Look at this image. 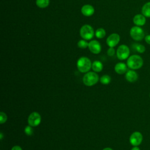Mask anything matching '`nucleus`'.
<instances>
[{
	"instance_id": "2eb2a0df",
	"label": "nucleus",
	"mask_w": 150,
	"mask_h": 150,
	"mask_svg": "<svg viewBox=\"0 0 150 150\" xmlns=\"http://www.w3.org/2000/svg\"><path fill=\"white\" fill-rule=\"evenodd\" d=\"M141 13L145 17L150 18V2L145 3L142 7Z\"/></svg>"
},
{
	"instance_id": "4be33fe9",
	"label": "nucleus",
	"mask_w": 150,
	"mask_h": 150,
	"mask_svg": "<svg viewBox=\"0 0 150 150\" xmlns=\"http://www.w3.org/2000/svg\"><path fill=\"white\" fill-rule=\"evenodd\" d=\"M25 134L28 135V136H30V135H32L33 132V130L32 129V126L30 125H28L26 126L25 128Z\"/></svg>"
},
{
	"instance_id": "6e6552de",
	"label": "nucleus",
	"mask_w": 150,
	"mask_h": 150,
	"mask_svg": "<svg viewBox=\"0 0 150 150\" xmlns=\"http://www.w3.org/2000/svg\"><path fill=\"white\" fill-rule=\"evenodd\" d=\"M41 122V116L37 112H32L28 117V124L32 127H36L40 124Z\"/></svg>"
},
{
	"instance_id": "cd10ccee",
	"label": "nucleus",
	"mask_w": 150,
	"mask_h": 150,
	"mask_svg": "<svg viewBox=\"0 0 150 150\" xmlns=\"http://www.w3.org/2000/svg\"><path fill=\"white\" fill-rule=\"evenodd\" d=\"M0 136H1L0 139H1V140H2L3 139V133L2 132H0Z\"/></svg>"
},
{
	"instance_id": "b1692460",
	"label": "nucleus",
	"mask_w": 150,
	"mask_h": 150,
	"mask_svg": "<svg viewBox=\"0 0 150 150\" xmlns=\"http://www.w3.org/2000/svg\"><path fill=\"white\" fill-rule=\"evenodd\" d=\"M115 49H114V47H110V48L107 50V54L109 56H112L114 55L115 54Z\"/></svg>"
},
{
	"instance_id": "c85d7f7f",
	"label": "nucleus",
	"mask_w": 150,
	"mask_h": 150,
	"mask_svg": "<svg viewBox=\"0 0 150 150\" xmlns=\"http://www.w3.org/2000/svg\"><path fill=\"white\" fill-rule=\"evenodd\" d=\"M103 150H113V149H111V148H105Z\"/></svg>"
},
{
	"instance_id": "9b49d317",
	"label": "nucleus",
	"mask_w": 150,
	"mask_h": 150,
	"mask_svg": "<svg viewBox=\"0 0 150 150\" xmlns=\"http://www.w3.org/2000/svg\"><path fill=\"white\" fill-rule=\"evenodd\" d=\"M125 79L129 83H134L138 79V74L134 70H129L125 73Z\"/></svg>"
},
{
	"instance_id": "412c9836",
	"label": "nucleus",
	"mask_w": 150,
	"mask_h": 150,
	"mask_svg": "<svg viewBox=\"0 0 150 150\" xmlns=\"http://www.w3.org/2000/svg\"><path fill=\"white\" fill-rule=\"evenodd\" d=\"M77 46L79 48L81 49H86L88 46V43L86 41V40L81 39L77 43Z\"/></svg>"
},
{
	"instance_id": "f3484780",
	"label": "nucleus",
	"mask_w": 150,
	"mask_h": 150,
	"mask_svg": "<svg viewBox=\"0 0 150 150\" xmlns=\"http://www.w3.org/2000/svg\"><path fill=\"white\" fill-rule=\"evenodd\" d=\"M49 0H36V4L40 8H45L49 5Z\"/></svg>"
},
{
	"instance_id": "aec40b11",
	"label": "nucleus",
	"mask_w": 150,
	"mask_h": 150,
	"mask_svg": "<svg viewBox=\"0 0 150 150\" xmlns=\"http://www.w3.org/2000/svg\"><path fill=\"white\" fill-rule=\"evenodd\" d=\"M134 47L135 50L139 53H143L145 51V47L141 44H135Z\"/></svg>"
},
{
	"instance_id": "f257e3e1",
	"label": "nucleus",
	"mask_w": 150,
	"mask_h": 150,
	"mask_svg": "<svg viewBox=\"0 0 150 150\" xmlns=\"http://www.w3.org/2000/svg\"><path fill=\"white\" fill-rule=\"evenodd\" d=\"M144 64L143 59L139 55L133 54L129 56L127 61L128 67L132 70H138L142 67Z\"/></svg>"
},
{
	"instance_id": "c756f323",
	"label": "nucleus",
	"mask_w": 150,
	"mask_h": 150,
	"mask_svg": "<svg viewBox=\"0 0 150 150\" xmlns=\"http://www.w3.org/2000/svg\"><path fill=\"white\" fill-rule=\"evenodd\" d=\"M149 98H150V93H149Z\"/></svg>"
},
{
	"instance_id": "5701e85b",
	"label": "nucleus",
	"mask_w": 150,
	"mask_h": 150,
	"mask_svg": "<svg viewBox=\"0 0 150 150\" xmlns=\"http://www.w3.org/2000/svg\"><path fill=\"white\" fill-rule=\"evenodd\" d=\"M7 120V115L4 112H0V123L1 124L5 123Z\"/></svg>"
},
{
	"instance_id": "9d476101",
	"label": "nucleus",
	"mask_w": 150,
	"mask_h": 150,
	"mask_svg": "<svg viewBox=\"0 0 150 150\" xmlns=\"http://www.w3.org/2000/svg\"><path fill=\"white\" fill-rule=\"evenodd\" d=\"M90 51L94 54H98L101 50V46L100 42L96 40H93L88 43V46Z\"/></svg>"
},
{
	"instance_id": "a878e982",
	"label": "nucleus",
	"mask_w": 150,
	"mask_h": 150,
	"mask_svg": "<svg viewBox=\"0 0 150 150\" xmlns=\"http://www.w3.org/2000/svg\"><path fill=\"white\" fill-rule=\"evenodd\" d=\"M11 150H22L21 147L20 146L18 145H15L14 146H13L11 149Z\"/></svg>"
},
{
	"instance_id": "0eeeda50",
	"label": "nucleus",
	"mask_w": 150,
	"mask_h": 150,
	"mask_svg": "<svg viewBox=\"0 0 150 150\" xmlns=\"http://www.w3.org/2000/svg\"><path fill=\"white\" fill-rule=\"evenodd\" d=\"M129 142L133 146H138L143 141V135L139 131H135L129 137Z\"/></svg>"
},
{
	"instance_id": "20e7f679",
	"label": "nucleus",
	"mask_w": 150,
	"mask_h": 150,
	"mask_svg": "<svg viewBox=\"0 0 150 150\" xmlns=\"http://www.w3.org/2000/svg\"><path fill=\"white\" fill-rule=\"evenodd\" d=\"M95 34L93 27L89 25H84L81 26L80 30V36L84 40L91 39Z\"/></svg>"
},
{
	"instance_id": "dca6fc26",
	"label": "nucleus",
	"mask_w": 150,
	"mask_h": 150,
	"mask_svg": "<svg viewBox=\"0 0 150 150\" xmlns=\"http://www.w3.org/2000/svg\"><path fill=\"white\" fill-rule=\"evenodd\" d=\"M91 68L94 70V71L100 72L103 70V65L101 62L98 60H96L92 63Z\"/></svg>"
},
{
	"instance_id": "f03ea898",
	"label": "nucleus",
	"mask_w": 150,
	"mask_h": 150,
	"mask_svg": "<svg viewBox=\"0 0 150 150\" xmlns=\"http://www.w3.org/2000/svg\"><path fill=\"white\" fill-rule=\"evenodd\" d=\"M92 63L87 57H81L77 62V67L81 73H87L91 69Z\"/></svg>"
},
{
	"instance_id": "39448f33",
	"label": "nucleus",
	"mask_w": 150,
	"mask_h": 150,
	"mask_svg": "<svg viewBox=\"0 0 150 150\" xmlns=\"http://www.w3.org/2000/svg\"><path fill=\"white\" fill-rule=\"evenodd\" d=\"M129 34L131 37L135 41H141L145 38L144 30L138 26L132 27L130 29Z\"/></svg>"
},
{
	"instance_id": "a211bd4d",
	"label": "nucleus",
	"mask_w": 150,
	"mask_h": 150,
	"mask_svg": "<svg viewBox=\"0 0 150 150\" xmlns=\"http://www.w3.org/2000/svg\"><path fill=\"white\" fill-rule=\"evenodd\" d=\"M105 34H106L105 30L101 28L97 29L95 32L96 36L98 39L103 38L105 36Z\"/></svg>"
},
{
	"instance_id": "4468645a",
	"label": "nucleus",
	"mask_w": 150,
	"mask_h": 150,
	"mask_svg": "<svg viewBox=\"0 0 150 150\" xmlns=\"http://www.w3.org/2000/svg\"><path fill=\"white\" fill-rule=\"evenodd\" d=\"M127 65L122 62H119L117 63L114 67L115 72L119 74H122L127 71Z\"/></svg>"
},
{
	"instance_id": "ddd939ff",
	"label": "nucleus",
	"mask_w": 150,
	"mask_h": 150,
	"mask_svg": "<svg viewBox=\"0 0 150 150\" xmlns=\"http://www.w3.org/2000/svg\"><path fill=\"white\" fill-rule=\"evenodd\" d=\"M133 22L136 26H143L146 23L145 16L142 14H137L133 18Z\"/></svg>"
},
{
	"instance_id": "1a4fd4ad",
	"label": "nucleus",
	"mask_w": 150,
	"mask_h": 150,
	"mask_svg": "<svg viewBox=\"0 0 150 150\" xmlns=\"http://www.w3.org/2000/svg\"><path fill=\"white\" fill-rule=\"evenodd\" d=\"M120 40V36L117 33L111 34L106 39V43L109 47H114L118 45Z\"/></svg>"
},
{
	"instance_id": "423d86ee",
	"label": "nucleus",
	"mask_w": 150,
	"mask_h": 150,
	"mask_svg": "<svg viewBox=\"0 0 150 150\" xmlns=\"http://www.w3.org/2000/svg\"><path fill=\"white\" fill-rule=\"evenodd\" d=\"M130 50L129 47L125 45H120L117 49L116 54L118 59L123 60L129 57Z\"/></svg>"
},
{
	"instance_id": "6ab92c4d",
	"label": "nucleus",
	"mask_w": 150,
	"mask_h": 150,
	"mask_svg": "<svg viewBox=\"0 0 150 150\" xmlns=\"http://www.w3.org/2000/svg\"><path fill=\"white\" fill-rule=\"evenodd\" d=\"M111 77L108 75H103L100 77V81L101 84H108L111 82Z\"/></svg>"
},
{
	"instance_id": "bb28decb",
	"label": "nucleus",
	"mask_w": 150,
	"mask_h": 150,
	"mask_svg": "<svg viewBox=\"0 0 150 150\" xmlns=\"http://www.w3.org/2000/svg\"><path fill=\"white\" fill-rule=\"evenodd\" d=\"M131 150H141L138 146H133Z\"/></svg>"
},
{
	"instance_id": "393cba45",
	"label": "nucleus",
	"mask_w": 150,
	"mask_h": 150,
	"mask_svg": "<svg viewBox=\"0 0 150 150\" xmlns=\"http://www.w3.org/2000/svg\"><path fill=\"white\" fill-rule=\"evenodd\" d=\"M144 39H145V42H146V43L150 45V35H146V36L144 38Z\"/></svg>"
},
{
	"instance_id": "7ed1b4c3",
	"label": "nucleus",
	"mask_w": 150,
	"mask_h": 150,
	"mask_svg": "<svg viewBox=\"0 0 150 150\" xmlns=\"http://www.w3.org/2000/svg\"><path fill=\"white\" fill-rule=\"evenodd\" d=\"M98 75L96 73L90 71L84 74L83 82L87 86H92L98 82Z\"/></svg>"
},
{
	"instance_id": "f8f14e48",
	"label": "nucleus",
	"mask_w": 150,
	"mask_h": 150,
	"mask_svg": "<svg viewBox=\"0 0 150 150\" xmlns=\"http://www.w3.org/2000/svg\"><path fill=\"white\" fill-rule=\"evenodd\" d=\"M81 12L82 14L86 16H90L94 13V7L89 4H86L81 7Z\"/></svg>"
}]
</instances>
